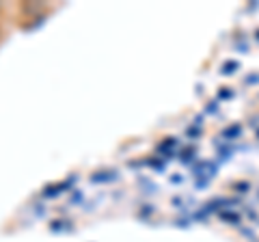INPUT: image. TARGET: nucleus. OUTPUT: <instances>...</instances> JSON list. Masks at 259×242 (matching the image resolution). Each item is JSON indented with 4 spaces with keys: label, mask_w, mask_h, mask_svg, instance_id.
I'll return each mask as SVG.
<instances>
[{
    "label": "nucleus",
    "mask_w": 259,
    "mask_h": 242,
    "mask_svg": "<svg viewBox=\"0 0 259 242\" xmlns=\"http://www.w3.org/2000/svg\"><path fill=\"white\" fill-rule=\"evenodd\" d=\"M22 15H26L30 20H41L44 18V11H46V5L44 3H24L20 7Z\"/></svg>",
    "instance_id": "1"
},
{
    "label": "nucleus",
    "mask_w": 259,
    "mask_h": 242,
    "mask_svg": "<svg viewBox=\"0 0 259 242\" xmlns=\"http://www.w3.org/2000/svg\"><path fill=\"white\" fill-rule=\"evenodd\" d=\"M0 35H3V33H0Z\"/></svg>",
    "instance_id": "3"
},
{
    "label": "nucleus",
    "mask_w": 259,
    "mask_h": 242,
    "mask_svg": "<svg viewBox=\"0 0 259 242\" xmlns=\"http://www.w3.org/2000/svg\"><path fill=\"white\" fill-rule=\"evenodd\" d=\"M0 13H3V5H0Z\"/></svg>",
    "instance_id": "2"
}]
</instances>
